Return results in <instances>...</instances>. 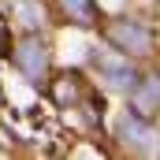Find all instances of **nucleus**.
<instances>
[{"label":"nucleus","mask_w":160,"mask_h":160,"mask_svg":"<svg viewBox=\"0 0 160 160\" xmlns=\"http://www.w3.org/2000/svg\"><path fill=\"white\" fill-rule=\"evenodd\" d=\"M97 67H101V78L108 82L112 89H134L138 86V75H134L130 60H123L116 52H101L97 56Z\"/></svg>","instance_id":"obj_2"},{"label":"nucleus","mask_w":160,"mask_h":160,"mask_svg":"<svg viewBox=\"0 0 160 160\" xmlns=\"http://www.w3.org/2000/svg\"><path fill=\"white\" fill-rule=\"evenodd\" d=\"M11 52V45H8V26L0 22V56H8Z\"/></svg>","instance_id":"obj_8"},{"label":"nucleus","mask_w":160,"mask_h":160,"mask_svg":"<svg viewBox=\"0 0 160 160\" xmlns=\"http://www.w3.org/2000/svg\"><path fill=\"white\" fill-rule=\"evenodd\" d=\"M15 63H19V71L30 82H41L45 78V67H48V52H45V45L38 38H26L15 48Z\"/></svg>","instance_id":"obj_3"},{"label":"nucleus","mask_w":160,"mask_h":160,"mask_svg":"<svg viewBox=\"0 0 160 160\" xmlns=\"http://www.w3.org/2000/svg\"><path fill=\"white\" fill-rule=\"evenodd\" d=\"M130 104H134V116H153L160 108V75H149L145 82H138L130 89Z\"/></svg>","instance_id":"obj_4"},{"label":"nucleus","mask_w":160,"mask_h":160,"mask_svg":"<svg viewBox=\"0 0 160 160\" xmlns=\"http://www.w3.org/2000/svg\"><path fill=\"white\" fill-rule=\"evenodd\" d=\"M8 8H11V15H15L26 30H38L41 22H45V8H41V0H8Z\"/></svg>","instance_id":"obj_6"},{"label":"nucleus","mask_w":160,"mask_h":160,"mask_svg":"<svg viewBox=\"0 0 160 160\" xmlns=\"http://www.w3.org/2000/svg\"><path fill=\"white\" fill-rule=\"evenodd\" d=\"M123 138H127L134 149H145V153H153V149H157V142H153L157 134L142 123V116H127V119H123Z\"/></svg>","instance_id":"obj_5"},{"label":"nucleus","mask_w":160,"mask_h":160,"mask_svg":"<svg viewBox=\"0 0 160 160\" xmlns=\"http://www.w3.org/2000/svg\"><path fill=\"white\" fill-rule=\"evenodd\" d=\"M63 8H67V15L75 19V22H93V0H63Z\"/></svg>","instance_id":"obj_7"},{"label":"nucleus","mask_w":160,"mask_h":160,"mask_svg":"<svg viewBox=\"0 0 160 160\" xmlns=\"http://www.w3.org/2000/svg\"><path fill=\"white\" fill-rule=\"evenodd\" d=\"M108 41L123 48V52H149V30L142 26V22H134V19H116V22H108Z\"/></svg>","instance_id":"obj_1"}]
</instances>
